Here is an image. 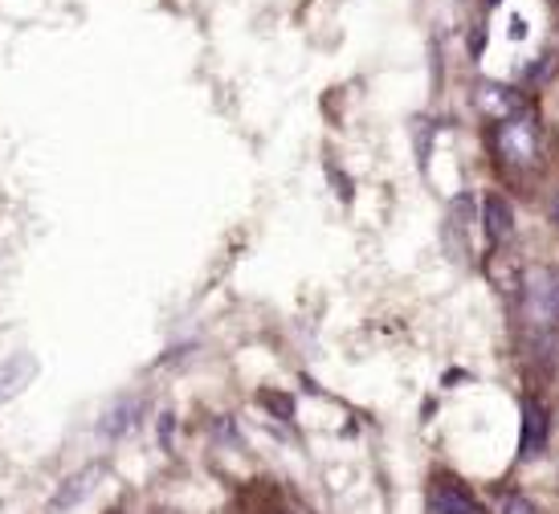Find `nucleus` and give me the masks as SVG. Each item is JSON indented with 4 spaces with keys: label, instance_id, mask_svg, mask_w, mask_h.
<instances>
[{
    "label": "nucleus",
    "instance_id": "nucleus-1",
    "mask_svg": "<svg viewBox=\"0 0 559 514\" xmlns=\"http://www.w3.org/2000/svg\"><path fill=\"white\" fill-rule=\"evenodd\" d=\"M495 147H498V159L511 164V168L519 171L539 168L544 164V123L531 110H523V115H514L507 123H498Z\"/></svg>",
    "mask_w": 559,
    "mask_h": 514
},
{
    "label": "nucleus",
    "instance_id": "nucleus-8",
    "mask_svg": "<svg viewBox=\"0 0 559 514\" xmlns=\"http://www.w3.org/2000/svg\"><path fill=\"white\" fill-rule=\"evenodd\" d=\"M91 478H98V469H86V474H79V478H70L66 494H58V499H53V511H66V506H74V502H79L82 494H86Z\"/></svg>",
    "mask_w": 559,
    "mask_h": 514
},
{
    "label": "nucleus",
    "instance_id": "nucleus-5",
    "mask_svg": "<svg viewBox=\"0 0 559 514\" xmlns=\"http://www.w3.org/2000/svg\"><path fill=\"white\" fill-rule=\"evenodd\" d=\"M481 220H486V237H490V246H511L514 237V208L507 196H498L490 192L486 204H481Z\"/></svg>",
    "mask_w": 559,
    "mask_h": 514
},
{
    "label": "nucleus",
    "instance_id": "nucleus-3",
    "mask_svg": "<svg viewBox=\"0 0 559 514\" xmlns=\"http://www.w3.org/2000/svg\"><path fill=\"white\" fill-rule=\"evenodd\" d=\"M429 514H486L478 494L453 474H433L429 482Z\"/></svg>",
    "mask_w": 559,
    "mask_h": 514
},
{
    "label": "nucleus",
    "instance_id": "nucleus-6",
    "mask_svg": "<svg viewBox=\"0 0 559 514\" xmlns=\"http://www.w3.org/2000/svg\"><path fill=\"white\" fill-rule=\"evenodd\" d=\"M33 375H37V359L33 356H13L0 363V405L4 401H13L21 392L33 384Z\"/></svg>",
    "mask_w": 559,
    "mask_h": 514
},
{
    "label": "nucleus",
    "instance_id": "nucleus-4",
    "mask_svg": "<svg viewBox=\"0 0 559 514\" xmlns=\"http://www.w3.org/2000/svg\"><path fill=\"white\" fill-rule=\"evenodd\" d=\"M474 103H478L481 115L495 119V123H507V119H514V115L527 110V98L514 91V86H502V82H478Z\"/></svg>",
    "mask_w": 559,
    "mask_h": 514
},
{
    "label": "nucleus",
    "instance_id": "nucleus-9",
    "mask_svg": "<svg viewBox=\"0 0 559 514\" xmlns=\"http://www.w3.org/2000/svg\"><path fill=\"white\" fill-rule=\"evenodd\" d=\"M498 514H539V506H535L531 499H523V494L507 490V494L498 499Z\"/></svg>",
    "mask_w": 559,
    "mask_h": 514
},
{
    "label": "nucleus",
    "instance_id": "nucleus-2",
    "mask_svg": "<svg viewBox=\"0 0 559 514\" xmlns=\"http://www.w3.org/2000/svg\"><path fill=\"white\" fill-rule=\"evenodd\" d=\"M523 319L531 327H559V270L535 265L523 274Z\"/></svg>",
    "mask_w": 559,
    "mask_h": 514
},
{
    "label": "nucleus",
    "instance_id": "nucleus-11",
    "mask_svg": "<svg viewBox=\"0 0 559 514\" xmlns=\"http://www.w3.org/2000/svg\"><path fill=\"white\" fill-rule=\"evenodd\" d=\"M282 514H311V511H298V506H295V511H282Z\"/></svg>",
    "mask_w": 559,
    "mask_h": 514
},
{
    "label": "nucleus",
    "instance_id": "nucleus-10",
    "mask_svg": "<svg viewBox=\"0 0 559 514\" xmlns=\"http://www.w3.org/2000/svg\"><path fill=\"white\" fill-rule=\"evenodd\" d=\"M551 217H556V225H559V196H556V208H551Z\"/></svg>",
    "mask_w": 559,
    "mask_h": 514
},
{
    "label": "nucleus",
    "instance_id": "nucleus-7",
    "mask_svg": "<svg viewBox=\"0 0 559 514\" xmlns=\"http://www.w3.org/2000/svg\"><path fill=\"white\" fill-rule=\"evenodd\" d=\"M523 457H539L547 450V417L539 405H527L523 408Z\"/></svg>",
    "mask_w": 559,
    "mask_h": 514
}]
</instances>
